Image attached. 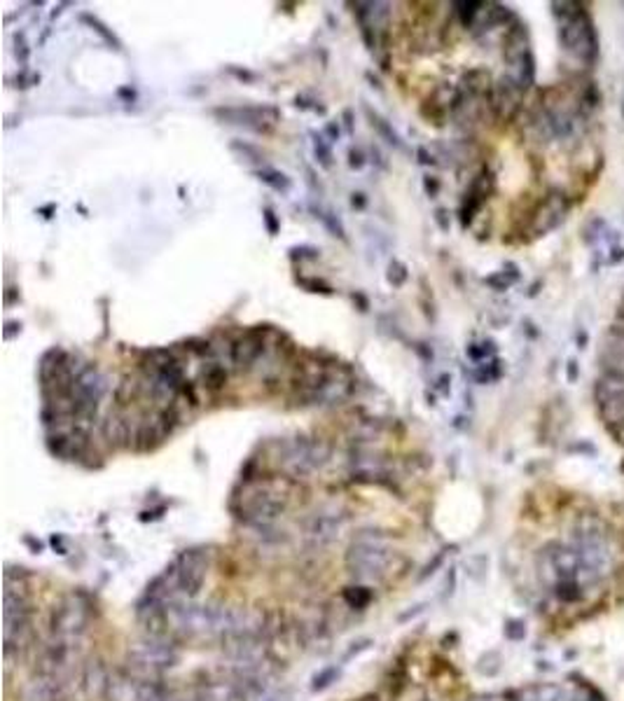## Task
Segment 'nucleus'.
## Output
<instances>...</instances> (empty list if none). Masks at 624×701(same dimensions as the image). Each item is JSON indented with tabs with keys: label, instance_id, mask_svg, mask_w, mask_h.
Returning a JSON list of instances; mask_svg holds the SVG:
<instances>
[{
	"label": "nucleus",
	"instance_id": "16",
	"mask_svg": "<svg viewBox=\"0 0 624 701\" xmlns=\"http://www.w3.org/2000/svg\"><path fill=\"white\" fill-rule=\"evenodd\" d=\"M316 154L318 159H321V164L323 166H330V159H333V154H330V148H328V143H325V138H316Z\"/></svg>",
	"mask_w": 624,
	"mask_h": 701
},
{
	"label": "nucleus",
	"instance_id": "7",
	"mask_svg": "<svg viewBox=\"0 0 624 701\" xmlns=\"http://www.w3.org/2000/svg\"><path fill=\"white\" fill-rule=\"evenodd\" d=\"M355 16H358L360 28H363V37L370 45V49L381 48L384 37H386L388 16H391V5L388 3H355Z\"/></svg>",
	"mask_w": 624,
	"mask_h": 701
},
{
	"label": "nucleus",
	"instance_id": "4",
	"mask_svg": "<svg viewBox=\"0 0 624 701\" xmlns=\"http://www.w3.org/2000/svg\"><path fill=\"white\" fill-rule=\"evenodd\" d=\"M132 666L133 674L143 678H154L174 669L178 662V648L169 641V636H148L145 641L136 643L132 648Z\"/></svg>",
	"mask_w": 624,
	"mask_h": 701
},
{
	"label": "nucleus",
	"instance_id": "15",
	"mask_svg": "<svg viewBox=\"0 0 624 701\" xmlns=\"http://www.w3.org/2000/svg\"><path fill=\"white\" fill-rule=\"evenodd\" d=\"M82 22H90L91 28H96V33H99L100 37H106L108 43L115 45V49H120V43H117V40H115V36H112V33H108L106 27H103V24H100L99 19H91V16H82Z\"/></svg>",
	"mask_w": 624,
	"mask_h": 701
},
{
	"label": "nucleus",
	"instance_id": "13",
	"mask_svg": "<svg viewBox=\"0 0 624 701\" xmlns=\"http://www.w3.org/2000/svg\"><path fill=\"white\" fill-rule=\"evenodd\" d=\"M225 384H227V369L223 365L213 363L204 369V386L208 390H220Z\"/></svg>",
	"mask_w": 624,
	"mask_h": 701
},
{
	"label": "nucleus",
	"instance_id": "3",
	"mask_svg": "<svg viewBox=\"0 0 624 701\" xmlns=\"http://www.w3.org/2000/svg\"><path fill=\"white\" fill-rule=\"evenodd\" d=\"M391 559L393 554L386 540L375 533H360L346 554V568L358 580H379L381 575H386Z\"/></svg>",
	"mask_w": 624,
	"mask_h": 701
},
{
	"label": "nucleus",
	"instance_id": "6",
	"mask_svg": "<svg viewBox=\"0 0 624 701\" xmlns=\"http://www.w3.org/2000/svg\"><path fill=\"white\" fill-rule=\"evenodd\" d=\"M28 632V603L26 596L19 587L12 585L7 578L5 589V645L7 654H12L15 648H22Z\"/></svg>",
	"mask_w": 624,
	"mask_h": 701
},
{
	"label": "nucleus",
	"instance_id": "5",
	"mask_svg": "<svg viewBox=\"0 0 624 701\" xmlns=\"http://www.w3.org/2000/svg\"><path fill=\"white\" fill-rule=\"evenodd\" d=\"M328 459H330V449L325 442H321V440H309V438H295L292 442L283 444L279 463L280 468L286 470L288 475L304 477L323 468V465L328 463Z\"/></svg>",
	"mask_w": 624,
	"mask_h": 701
},
{
	"label": "nucleus",
	"instance_id": "14",
	"mask_svg": "<svg viewBox=\"0 0 624 701\" xmlns=\"http://www.w3.org/2000/svg\"><path fill=\"white\" fill-rule=\"evenodd\" d=\"M258 175H259V180H262V183H267V185H270V187H274L276 192H288V190H291V180H288L283 174H279V171H274V169H259Z\"/></svg>",
	"mask_w": 624,
	"mask_h": 701
},
{
	"label": "nucleus",
	"instance_id": "9",
	"mask_svg": "<svg viewBox=\"0 0 624 701\" xmlns=\"http://www.w3.org/2000/svg\"><path fill=\"white\" fill-rule=\"evenodd\" d=\"M346 522V515L339 507H325V510H318L307 524V538L313 545H328L333 543L339 536L342 526Z\"/></svg>",
	"mask_w": 624,
	"mask_h": 701
},
{
	"label": "nucleus",
	"instance_id": "1",
	"mask_svg": "<svg viewBox=\"0 0 624 701\" xmlns=\"http://www.w3.org/2000/svg\"><path fill=\"white\" fill-rule=\"evenodd\" d=\"M208 566L211 561L206 549H187L166 566L164 573L154 578L145 591V599L164 608L174 603L196 601L201 587L206 582Z\"/></svg>",
	"mask_w": 624,
	"mask_h": 701
},
{
	"label": "nucleus",
	"instance_id": "8",
	"mask_svg": "<svg viewBox=\"0 0 624 701\" xmlns=\"http://www.w3.org/2000/svg\"><path fill=\"white\" fill-rule=\"evenodd\" d=\"M227 124H238V127L253 129V132H270L279 122V111L271 106H234V108H217L213 112Z\"/></svg>",
	"mask_w": 624,
	"mask_h": 701
},
{
	"label": "nucleus",
	"instance_id": "12",
	"mask_svg": "<svg viewBox=\"0 0 624 701\" xmlns=\"http://www.w3.org/2000/svg\"><path fill=\"white\" fill-rule=\"evenodd\" d=\"M365 112H367V117H370V124H372V127H375L376 132H379V136L386 138V143H391V145H396V148H402L400 136H397V133L393 132L391 124H388V122L384 120V117H379V115H376V112H372L370 108H367Z\"/></svg>",
	"mask_w": 624,
	"mask_h": 701
},
{
	"label": "nucleus",
	"instance_id": "2",
	"mask_svg": "<svg viewBox=\"0 0 624 701\" xmlns=\"http://www.w3.org/2000/svg\"><path fill=\"white\" fill-rule=\"evenodd\" d=\"M291 501V484L286 480L249 482L237 496L238 517L253 526H267L274 522Z\"/></svg>",
	"mask_w": 624,
	"mask_h": 701
},
{
	"label": "nucleus",
	"instance_id": "10",
	"mask_svg": "<svg viewBox=\"0 0 624 701\" xmlns=\"http://www.w3.org/2000/svg\"><path fill=\"white\" fill-rule=\"evenodd\" d=\"M262 354H265V330H250L232 344L229 358H232L234 367L249 372Z\"/></svg>",
	"mask_w": 624,
	"mask_h": 701
},
{
	"label": "nucleus",
	"instance_id": "17",
	"mask_svg": "<svg viewBox=\"0 0 624 701\" xmlns=\"http://www.w3.org/2000/svg\"><path fill=\"white\" fill-rule=\"evenodd\" d=\"M265 220H267V227H270V232L276 234L279 232V225H276V218L271 211H265Z\"/></svg>",
	"mask_w": 624,
	"mask_h": 701
},
{
	"label": "nucleus",
	"instance_id": "11",
	"mask_svg": "<svg viewBox=\"0 0 624 701\" xmlns=\"http://www.w3.org/2000/svg\"><path fill=\"white\" fill-rule=\"evenodd\" d=\"M103 435H106L108 442L115 444V447H120V444H129V440L133 442L129 421L124 417H120V414H111V417L106 419V423H103Z\"/></svg>",
	"mask_w": 624,
	"mask_h": 701
},
{
	"label": "nucleus",
	"instance_id": "18",
	"mask_svg": "<svg viewBox=\"0 0 624 701\" xmlns=\"http://www.w3.org/2000/svg\"><path fill=\"white\" fill-rule=\"evenodd\" d=\"M351 166H354V169H360V166H363V154L355 153V150H351Z\"/></svg>",
	"mask_w": 624,
	"mask_h": 701
}]
</instances>
